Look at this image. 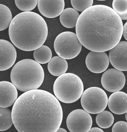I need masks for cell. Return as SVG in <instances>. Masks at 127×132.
I'll list each match as a JSON object with an SVG mask.
<instances>
[{"label": "cell", "instance_id": "obj_4", "mask_svg": "<svg viewBox=\"0 0 127 132\" xmlns=\"http://www.w3.org/2000/svg\"><path fill=\"white\" fill-rule=\"evenodd\" d=\"M11 81L17 89L26 92L37 89L44 80L42 67L31 59H24L17 62L11 72Z\"/></svg>", "mask_w": 127, "mask_h": 132}, {"label": "cell", "instance_id": "obj_5", "mask_svg": "<svg viewBox=\"0 0 127 132\" xmlns=\"http://www.w3.org/2000/svg\"><path fill=\"white\" fill-rule=\"evenodd\" d=\"M55 96L61 102L71 104L78 100L84 92V85L80 78L73 73L61 75L53 85Z\"/></svg>", "mask_w": 127, "mask_h": 132}, {"label": "cell", "instance_id": "obj_12", "mask_svg": "<svg viewBox=\"0 0 127 132\" xmlns=\"http://www.w3.org/2000/svg\"><path fill=\"white\" fill-rule=\"evenodd\" d=\"M16 59L17 52L14 46L7 40L0 39V71L11 68Z\"/></svg>", "mask_w": 127, "mask_h": 132}, {"label": "cell", "instance_id": "obj_6", "mask_svg": "<svg viewBox=\"0 0 127 132\" xmlns=\"http://www.w3.org/2000/svg\"><path fill=\"white\" fill-rule=\"evenodd\" d=\"M82 46L76 34L70 31L60 33L54 43L56 53L65 60H71L76 57L80 53Z\"/></svg>", "mask_w": 127, "mask_h": 132}, {"label": "cell", "instance_id": "obj_28", "mask_svg": "<svg viewBox=\"0 0 127 132\" xmlns=\"http://www.w3.org/2000/svg\"><path fill=\"white\" fill-rule=\"evenodd\" d=\"M57 132H67V130H65V129H64L63 128H59L58 129H57Z\"/></svg>", "mask_w": 127, "mask_h": 132}, {"label": "cell", "instance_id": "obj_20", "mask_svg": "<svg viewBox=\"0 0 127 132\" xmlns=\"http://www.w3.org/2000/svg\"><path fill=\"white\" fill-rule=\"evenodd\" d=\"M13 124L12 111L7 108L0 107V131L8 130Z\"/></svg>", "mask_w": 127, "mask_h": 132}, {"label": "cell", "instance_id": "obj_3", "mask_svg": "<svg viewBox=\"0 0 127 132\" xmlns=\"http://www.w3.org/2000/svg\"><path fill=\"white\" fill-rule=\"evenodd\" d=\"M44 19L33 12H22L13 19L9 36L13 44L24 51H32L42 46L48 36Z\"/></svg>", "mask_w": 127, "mask_h": 132}, {"label": "cell", "instance_id": "obj_21", "mask_svg": "<svg viewBox=\"0 0 127 132\" xmlns=\"http://www.w3.org/2000/svg\"><path fill=\"white\" fill-rule=\"evenodd\" d=\"M12 19V13L10 9L4 5L0 4V31L9 27Z\"/></svg>", "mask_w": 127, "mask_h": 132}, {"label": "cell", "instance_id": "obj_15", "mask_svg": "<svg viewBox=\"0 0 127 132\" xmlns=\"http://www.w3.org/2000/svg\"><path fill=\"white\" fill-rule=\"evenodd\" d=\"M108 108L116 115H122L127 112V94L121 91L114 92L108 98Z\"/></svg>", "mask_w": 127, "mask_h": 132}, {"label": "cell", "instance_id": "obj_24", "mask_svg": "<svg viewBox=\"0 0 127 132\" xmlns=\"http://www.w3.org/2000/svg\"><path fill=\"white\" fill-rule=\"evenodd\" d=\"M71 3L72 6L75 10L83 12L86 9L92 6L93 4V0H84V1H74L71 0Z\"/></svg>", "mask_w": 127, "mask_h": 132}, {"label": "cell", "instance_id": "obj_17", "mask_svg": "<svg viewBox=\"0 0 127 132\" xmlns=\"http://www.w3.org/2000/svg\"><path fill=\"white\" fill-rule=\"evenodd\" d=\"M79 15L78 12L73 8H67L64 9L60 15V21L66 28H74L76 27Z\"/></svg>", "mask_w": 127, "mask_h": 132}, {"label": "cell", "instance_id": "obj_1", "mask_svg": "<svg viewBox=\"0 0 127 132\" xmlns=\"http://www.w3.org/2000/svg\"><path fill=\"white\" fill-rule=\"evenodd\" d=\"M12 117L19 132H56L62 121L63 111L55 96L37 89L24 92L17 98Z\"/></svg>", "mask_w": 127, "mask_h": 132}, {"label": "cell", "instance_id": "obj_23", "mask_svg": "<svg viewBox=\"0 0 127 132\" xmlns=\"http://www.w3.org/2000/svg\"><path fill=\"white\" fill-rule=\"evenodd\" d=\"M15 4L17 7L20 10L26 12H31L35 9L38 4L37 0L29 1H15Z\"/></svg>", "mask_w": 127, "mask_h": 132}, {"label": "cell", "instance_id": "obj_16", "mask_svg": "<svg viewBox=\"0 0 127 132\" xmlns=\"http://www.w3.org/2000/svg\"><path fill=\"white\" fill-rule=\"evenodd\" d=\"M48 70L51 74L55 77H59L66 73L68 70V62L66 60L55 56L51 57L47 65Z\"/></svg>", "mask_w": 127, "mask_h": 132}, {"label": "cell", "instance_id": "obj_22", "mask_svg": "<svg viewBox=\"0 0 127 132\" xmlns=\"http://www.w3.org/2000/svg\"><path fill=\"white\" fill-rule=\"evenodd\" d=\"M112 9L117 13L122 20H127V0H114L112 2Z\"/></svg>", "mask_w": 127, "mask_h": 132}, {"label": "cell", "instance_id": "obj_13", "mask_svg": "<svg viewBox=\"0 0 127 132\" xmlns=\"http://www.w3.org/2000/svg\"><path fill=\"white\" fill-rule=\"evenodd\" d=\"M38 8L40 13L48 18H55L60 15L63 11V0L38 1Z\"/></svg>", "mask_w": 127, "mask_h": 132}, {"label": "cell", "instance_id": "obj_29", "mask_svg": "<svg viewBox=\"0 0 127 132\" xmlns=\"http://www.w3.org/2000/svg\"><path fill=\"white\" fill-rule=\"evenodd\" d=\"M125 114H126V119L127 120V112H126V113H125Z\"/></svg>", "mask_w": 127, "mask_h": 132}, {"label": "cell", "instance_id": "obj_11", "mask_svg": "<svg viewBox=\"0 0 127 132\" xmlns=\"http://www.w3.org/2000/svg\"><path fill=\"white\" fill-rule=\"evenodd\" d=\"M109 60L105 52L91 51L87 55L85 63L87 68L92 72L101 73L108 68Z\"/></svg>", "mask_w": 127, "mask_h": 132}, {"label": "cell", "instance_id": "obj_8", "mask_svg": "<svg viewBox=\"0 0 127 132\" xmlns=\"http://www.w3.org/2000/svg\"><path fill=\"white\" fill-rule=\"evenodd\" d=\"M66 123L70 132H88L92 125V119L84 110L77 109L68 115Z\"/></svg>", "mask_w": 127, "mask_h": 132}, {"label": "cell", "instance_id": "obj_10", "mask_svg": "<svg viewBox=\"0 0 127 132\" xmlns=\"http://www.w3.org/2000/svg\"><path fill=\"white\" fill-rule=\"evenodd\" d=\"M109 62L115 69L120 71L127 70V42L120 41L109 52Z\"/></svg>", "mask_w": 127, "mask_h": 132}, {"label": "cell", "instance_id": "obj_18", "mask_svg": "<svg viewBox=\"0 0 127 132\" xmlns=\"http://www.w3.org/2000/svg\"><path fill=\"white\" fill-rule=\"evenodd\" d=\"M51 49L47 46L43 45L34 50V57L35 61L40 64H47L52 57Z\"/></svg>", "mask_w": 127, "mask_h": 132}, {"label": "cell", "instance_id": "obj_9", "mask_svg": "<svg viewBox=\"0 0 127 132\" xmlns=\"http://www.w3.org/2000/svg\"><path fill=\"white\" fill-rule=\"evenodd\" d=\"M101 82L103 87L111 93L120 91L125 86L126 78L122 71L111 68L104 71Z\"/></svg>", "mask_w": 127, "mask_h": 132}, {"label": "cell", "instance_id": "obj_19", "mask_svg": "<svg viewBox=\"0 0 127 132\" xmlns=\"http://www.w3.org/2000/svg\"><path fill=\"white\" fill-rule=\"evenodd\" d=\"M114 121L112 113L110 111H103L98 113L96 117V123L102 128H107L112 126Z\"/></svg>", "mask_w": 127, "mask_h": 132}, {"label": "cell", "instance_id": "obj_7", "mask_svg": "<svg viewBox=\"0 0 127 132\" xmlns=\"http://www.w3.org/2000/svg\"><path fill=\"white\" fill-rule=\"evenodd\" d=\"M108 97L106 92L98 87H91L83 92L81 104L85 111L89 114H97L105 110Z\"/></svg>", "mask_w": 127, "mask_h": 132}, {"label": "cell", "instance_id": "obj_2", "mask_svg": "<svg viewBox=\"0 0 127 132\" xmlns=\"http://www.w3.org/2000/svg\"><path fill=\"white\" fill-rule=\"evenodd\" d=\"M123 23L110 7L96 5L79 15L76 25L81 44L91 51L105 52L115 47L123 36Z\"/></svg>", "mask_w": 127, "mask_h": 132}, {"label": "cell", "instance_id": "obj_14", "mask_svg": "<svg viewBox=\"0 0 127 132\" xmlns=\"http://www.w3.org/2000/svg\"><path fill=\"white\" fill-rule=\"evenodd\" d=\"M17 98V89L13 83L7 81H0V107L11 106Z\"/></svg>", "mask_w": 127, "mask_h": 132}, {"label": "cell", "instance_id": "obj_26", "mask_svg": "<svg viewBox=\"0 0 127 132\" xmlns=\"http://www.w3.org/2000/svg\"><path fill=\"white\" fill-rule=\"evenodd\" d=\"M123 35L126 40H127V22L123 26Z\"/></svg>", "mask_w": 127, "mask_h": 132}, {"label": "cell", "instance_id": "obj_27", "mask_svg": "<svg viewBox=\"0 0 127 132\" xmlns=\"http://www.w3.org/2000/svg\"><path fill=\"white\" fill-rule=\"evenodd\" d=\"M89 132H104L103 130H102V129L99 128H90V129L89 130Z\"/></svg>", "mask_w": 127, "mask_h": 132}, {"label": "cell", "instance_id": "obj_25", "mask_svg": "<svg viewBox=\"0 0 127 132\" xmlns=\"http://www.w3.org/2000/svg\"><path fill=\"white\" fill-rule=\"evenodd\" d=\"M112 132H127V123L124 121L116 122L112 127Z\"/></svg>", "mask_w": 127, "mask_h": 132}]
</instances>
